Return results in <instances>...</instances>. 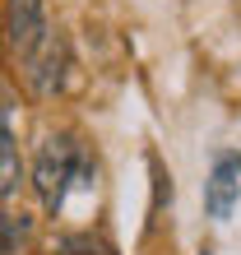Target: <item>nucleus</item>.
<instances>
[{"label": "nucleus", "instance_id": "obj_1", "mask_svg": "<svg viewBox=\"0 0 241 255\" xmlns=\"http://www.w3.org/2000/svg\"><path fill=\"white\" fill-rule=\"evenodd\" d=\"M74 176H79V148H74L70 134H51L37 153V167H33V190H37L47 214H60Z\"/></svg>", "mask_w": 241, "mask_h": 255}, {"label": "nucleus", "instance_id": "obj_2", "mask_svg": "<svg viewBox=\"0 0 241 255\" xmlns=\"http://www.w3.org/2000/svg\"><path fill=\"white\" fill-rule=\"evenodd\" d=\"M47 9H42V0H9L5 5V42L9 51L19 56V61H28L42 42H47Z\"/></svg>", "mask_w": 241, "mask_h": 255}, {"label": "nucleus", "instance_id": "obj_3", "mask_svg": "<svg viewBox=\"0 0 241 255\" xmlns=\"http://www.w3.org/2000/svg\"><path fill=\"white\" fill-rule=\"evenodd\" d=\"M237 200H241V158L237 153H218L214 172H209V181H204V209H209V218H228Z\"/></svg>", "mask_w": 241, "mask_h": 255}, {"label": "nucleus", "instance_id": "obj_4", "mask_svg": "<svg viewBox=\"0 0 241 255\" xmlns=\"http://www.w3.org/2000/svg\"><path fill=\"white\" fill-rule=\"evenodd\" d=\"M23 70H28V84L37 93H56L60 88V79H65V47L56 42V33H47V42L23 61Z\"/></svg>", "mask_w": 241, "mask_h": 255}, {"label": "nucleus", "instance_id": "obj_5", "mask_svg": "<svg viewBox=\"0 0 241 255\" xmlns=\"http://www.w3.org/2000/svg\"><path fill=\"white\" fill-rule=\"evenodd\" d=\"M23 186V158H19V139H14V130L0 121V200H9V195H19Z\"/></svg>", "mask_w": 241, "mask_h": 255}, {"label": "nucleus", "instance_id": "obj_6", "mask_svg": "<svg viewBox=\"0 0 241 255\" xmlns=\"http://www.w3.org/2000/svg\"><path fill=\"white\" fill-rule=\"evenodd\" d=\"M51 255H116L107 242H98L93 232H65L51 242Z\"/></svg>", "mask_w": 241, "mask_h": 255}, {"label": "nucleus", "instance_id": "obj_7", "mask_svg": "<svg viewBox=\"0 0 241 255\" xmlns=\"http://www.w3.org/2000/svg\"><path fill=\"white\" fill-rule=\"evenodd\" d=\"M14 237H19V228H14V218H5V214H0V255H9Z\"/></svg>", "mask_w": 241, "mask_h": 255}, {"label": "nucleus", "instance_id": "obj_8", "mask_svg": "<svg viewBox=\"0 0 241 255\" xmlns=\"http://www.w3.org/2000/svg\"><path fill=\"white\" fill-rule=\"evenodd\" d=\"M200 255H214V251H200Z\"/></svg>", "mask_w": 241, "mask_h": 255}]
</instances>
